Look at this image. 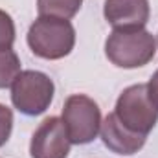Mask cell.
<instances>
[{"mask_svg": "<svg viewBox=\"0 0 158 158\" xmlns=\"http://www.w3.org/2000/svg\"><path fill=\"white\" fill-rule=\"evenodd\" d=\"M156 53V40L143 28L114 30L105 42L107 59L119 68L145 66Z\"/></svg>", "mask_w": 158, "mask_h": 158, "instance_id": "6da1fadb", "label": "cell"}, {"mask_svg": "<svg viewBox=\"0 0 158 158\" xmlns=\"http://www.w3.org/2000/svg\"><path fill=\"white\" fill-rule=\"evenodd\" d=\"M28 44L42 59H63L74 50L76 30L66 19L40 15L30 26Z\"/></svg>", "mask_w": 158, "mask_h": 158, "instance_id": "7a4b0ae2", "label": "cell"}, {"mask_svg": "<svg viewBox=\"0 0 158 158\" xmlns=\"http://www.w3.org/2000/svg\"><path fill=\"white\" fill-rule=\"evenodd\" d=\"M116 118L132 132L147 136L158 121V109L147 94V85H132L118 98Z\"/></svg>", "mask_w": 158, "mask_h": 158, "instance_id": "3957f363", "label": "cell"}, {"mask_svg": "<svg viewBox=\"0 0 158 158\" xmlns=\"http://www.w3.org/2000/svg\"><path fill=\"white\" fill-rule=\"evenodd\" d=\"M53 81L42 72H20L11 85V101L26 116L44 112L53 99Z\"/></svg>", "mask_w": 158, "mask_h": 158, "instance_id": "277c9868", "label": "cell"}, {"mask_svg": "<svg viewBox=\"0 0 158 158\" xmlns=\"http://www.w3.org/2000/svg\"><path fill=\"white\" fill-rule=\"evenodd\" d=\"M63 123L72 143L92 142L101 129V112L94 99L83 94H74L64 101Z\"/></svg>", "mask_w": 158, "mask_h": 158, "instance_id": "5b68a950", "label": "cell"}, {"mask_svg": "<svg viewBox=\"0 0 158 158\" xmlns=\"http://www.w3.org/2000/svg\"><path fill=\"white\" fill-rule=\"evenodd\" d=\"M70 138L61 118H46L33 132L30 153L31 158H66L70 153Z\"/></svg>", "mask_w": 158, "mask_h": 158, "instance_id": "8992f818", "label": "cell"}, {"mask_svg": "<svg viewBox=\"0 0 158 158\" xmlns=\"http://www.w3.org/2000/svg\"><path fill=\"white\" fill-rule=\"evenodd\" d=\"M103 13L114 30L143 28L149 20V0H105Z\"/></svg>", "mask_w": 158, "mask_h": 158, "instance_id": "52a82bcc", "label": "cell"}, {"mask_svg": "<svg viewBox=\"0 0 158 158\" xmlns=\"http://www.w3.org/2000/svg\"><path fill=\"white\" fill-rule=\"evenodd\" d=\"M101 138H103V143L118 153V155H134L138 153L143 143H145V138L143 134H138V132H132L129 131L118 118L116 114H109L105 121H101Z\"/></svg>", "mask_w": 158, "mask_h": 158, "instance_id": "ba28073f", "label": "cell"}, {"mask_svg": "<svg viewBox=\"0 0 158 158\" xmlns=\"http://www.w3.org/2000/svg\"><path fill=\"white\" fill-rule=\"evenodd\" d=\"M83 0H37V9L40 15L59 17V19H72L79 11Z\"/></svg>", "mask_w": 158, "mask_h": 158, "instance_id": "9c48e42d", "label": "cell"}, {"mask_svg": "<svg viewBox=\"0 0 158 158\" xmlns=\"http://www.w3.org/2000/svg\"><path fill=\"white\" fill-rule=\"evenodd\" d=\"M20 74L19 55L11 48H0V88H7Z\"/></svg>", "mask_w": 158, "mask_h": 158, "instance_id": "30bf717a", "label": "cell"}, {"mask_svg": "<svg viewBox=\"0 0 158 158\" xmlns=\"http://www.w3.org/2000/svg\"><path fill=\"white\" fill-rule=\"evenodd\" d=\"M15 40V24L13 19L0 9V48H11Z\"/></svg>", "mask_w": 158, "mask_h": 158, "instance_id": "8fae6325", "label": "cell"}, {"mask_svg": "<svg viewBox=\"0 0 158 158\" xmlns=\"http://www.w3.org/2000/svg\"><path fill=\"white\" fill-rule=\"evenodd\" d=\"M13 129V112L6 105H0V147L7 142Z\"/></svg>", "mask_w": 158, "mask_h": 158, "instance_id": "7c38bea8", "label": "cell"}, {"mask_svg": "<svg viewBox=\"0 0 158 158\" xmlns=\"http://www.w3.org/2000/svg\"><path fill=\"white\" fill-rule=\"evenodd\" d=\"M147 94H149V99L153 101V105L158 109V70L153 74L151 81L147 83Z\"/></svg>", "mask_w": 158, "mask_h": 158, "instance_id": "4fadbf2b", "label": "cell"}]
</instances>
